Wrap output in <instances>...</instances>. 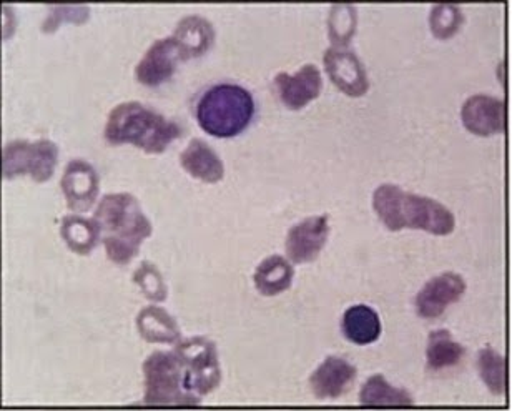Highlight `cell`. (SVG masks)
I'll return each mask as SVG.
<instances>
[{
    "instance_id": "10",
    "label": "cell",
    "mask_w": 512,
    "mask_h": 411,
    "mask_svg": "<svg viewBox=\"0 0 512 411\" xmlns=\"http://www.w3.org/2000/svg\"><path fill=\"white\" fill-rule=\"evenodd\" d=\"M330 235L328 215L305 218L286 235V255L296 265L313 262L325 248Z\"/></svg>"
},
{
    "instance_id": "18",
    "label": "cell",
    "mask_w": 512,
    "mask_h": 411,
    "mask_svg": "<svg viewBox=\"0 0 512 411\" xmlns=\"http://www.w3.org/2000/svg\"><path fill=\"white\" fill-rule=\"evenodd\" d=\"M341 330L346 340L360 347L371 345L381 337V322L378 313L366 305L348 308L343 315Z\"/></svg>"
},
{
    "instance_id": "20",
    "label": "cell",
    "mask_w": 512,
    "mask_h": 411,
    "mask_svg": "<svg viewBox=\"0 0 512 411\" xmlns=\"http://www.w3.org/2000/svg\"><path fill=\"white\" fill-rule=\"evenodd\" d=\"M293 277L291 263L280 255H271L256 268L255 287L265 297H276L291 287Z\"/></svg>"
},
{
    "instance_id": "17",
    "label": "cell",
    "mask_w": 512,
    "mask_h": 411,
    "mask_svg": "<svg viewBox=\"0 0 512 411\" xmlns=\"http://www.w3.org/2000/svg\"><path fill=\"white\" fill-rule=\"evenodd\" d=\"M180 164L188 174L205 184H217L225 177V167L217 152L202 139H193L180 155Z\"/></svg>"
},
{
    "instance_id": "19",
    "label": "cell",
    "mask_w": 512,
    "mask_h": 411,
    "mask_svg": "<svg viewBox=\"0 0 512 411\" xmlns=\"http://www.w3.org/2000/svg\"><path fill=\"white\" fill-rule=\"evenodd\" d=\"M466 357V348L451 337L448 330H436L428 338L426 365L429 372L441 373L458 368Z\"/></svg>"
},
{
    "instance_id": "13",
    "label": "cell",
    "mask_w": 512,
    "mask_h": 411,
    "mask_svg": "<svg viewBox=\"0 0 512 411\" xmlns=\"http://www.w3.org/2000/svg\"><path fill=\"white\" fill-rule=\"evenodd\" d=\"M180 60H183L182 54L173 37L157 40L138 62L135 75L140 84L158 87L172 79Z\"/></svg>"
},
{
    "instance_id": "24",
    "label": "cell",
    "mask_w": 512,
    "mask_h": 411,
    "mask_svg": "<svg viewBox=\"0 0 512 411\" xmlns=\"http://www.w3.org/2000/svg\"><path fill=\"white\" fill-rule=\"evenodd\" d=\"M479 377L484 385L489 388V392L496 397H504L508 390V368H506V358L501 353L496 352L491 347H486L478 353L476 360Z\"/></svg>"
},
{
    "instance_id": "6",
    "label": "cell",
    "mask_w": 512,
    "mask_h": 411,
    "mask_svg": "<svg viewBox=\"0 0 512 411\" xmlns=\"http://www.w3.org/2000/svg\"><path fill=\"white\" fill-rule=\"evenodd\" d=\"M175 355L182 365L183 382L193 397H205L222 382L217 347L202 337L190 338L175 345Z\"/></svg>"
},
{
    "instance_id": "11",
    "label": "cell",
    "mask_w": 512,
    "mask_h": 411,
    "mask_svg": "<svg viewBox=\"0 0 512 411\" xmlns=\"http://www.w3.org/2000/svg\"><path fill=\"white\" fill-rule=\"evenodd\" d=\"M466 130L479 137L506 132V104L493 95L478 94L469 97L461 109Z\"/></svg>"
},
{
    "instance_id": "25",
    "label": "cell",
    "mask_w": 512,
    "mask_h": 411,
    "mask_svg": "<svg viewBox=\"0 0 512 411\" xmlns=\"http://www.w3.org/2000/svg\"><path fill=\"white\" fill-rule=\"evenodd\" d=\"M358 25V10L353 4H335L331 7L328 30L330 39L335 47L348 44L356 32Z\"/></svg>"
},
{
    "instance_id": "16",
    "label": "cell",
    "mask_w": 512,
    "mask_h": 411,
    "mask_svg": "<svg viewBox=\"0 0 512 411\" xmlns=\"http://www.w3.org/2000/svg\"><path fill=\"white\" fill-rule=\"evenodd\" d=\"M172 37L183 60L195 59L210 50L215 40V29L212 22L202 15H188L178 22Z\"/></svg>"
},
{
    "instance_id": "22",
    "label": "cell",
    "mask_w": 512,
    "mask_h": 411,
    "mask_svg": "<svg viewBox=\"0 0 512 411\" xmlns=\"http://www.w3.org/2000/svg\"><path fill=\"white\" fill-rule=\"evenodd\" d=\"M360 403L363 407H414L411 393L389 385L383 375H375L363 385Z\"/></svg>"
},
{
    "instance_id": "23",
    "label": "cell",
    "mask_w": 512,
    "mask_h": 411,
    "mask_svg": "<svg viewBox=\"0 0 512 411\" xmlns=\"http://www.w3.org/2000/svg\"><path fill=\"white\" fill-rule=\"evenodd\" d=\"M62 238L72 252L89 255L102 237L94 218L90 220L80 215H67L62 220Z\"/></svg>"
},
{
    "instance_id": "15",
    "label": "cell",
    "mask_w": 512,
    "mask_h": 411,
    "mask_svg": "<svg viewBox=\"0 0 512 411\" xmlns=\"http://www.w3.org/2000/svg\"><path fill=\"white\" fill-rule=\"evenodd\" d=\"M356 377L358 370L350 362L343 358L328 357L311 375L310 387L316 398L336 400L350 392Z\"/></svg>"
},
{
    "instance_id": "7",
    "label": "cell",
    "mask_w": 512,
    "mask_h": 411,
    "mask_svg": "<svg viewBox=\"0 0 512 411\" xmlns=\"http://www.w3.org/2000/svg\"><path fill=\"white\" fill-rule=\"evenodd\" d=\"M59 160V149L50 140L10 142L4 149V177L14 179L17 175H30L35 182H47L54 175Z\"/></svg>"
},
{
    "instance_id": "12",
    "label": "cell",
    "mask_w": 512,
    "mask_h": 411,
    "mask_svg": "<svg viewBox=\"0 0 512 411\" xmlns=\"http://www.w3.org/2000/svg\"><path fill=\"white\" fill-rule=\"evenodd\" d=\"M275 89L283 105L291 110H300L320 97L323 77L315 64H306L295 75L286 72L276 75Z\"/></svg>"
},
{
    "instance_id": "21",
    "label": "cell",
    "mask_w": 512,
    "mask_h": 411,
    "mask_svg": "<svg viewBox=\"0 0 512 411\" xmlns=\"http://www.w3.org/2000/svg\"><path fill=\"white\" fill-rule=\"evenodd\" d=\"M137 328L145 342L168 343L180 342V328L172 315L160 307H147L137 318Z\"/></svg>"
},
{
    "instance_id": "27",
    "label": "cell",
    "mask_w": 512,
    "mask_h": 411,
    "mask_svg": "<svg viewBox=\"0 0 512 411\" xmlns=\"http://www.w3.org/2000/svg\"><path fill=\"white\" fill-rule=\"evenodd\" d=\"M133 282L137 283L145 297L153 302H163L167 298V285L163 282L162 273L153 263L143 262L133 273Z\"/></svg>"
},
{
    "instance_id": "2",
    "label": "cell",
    "mask_w": 512,
    "mask_h": 411,
    "mask_svg": "<svg viewBox=\"0 0 512 411\" xmlns=\"http://www.w3.org/2000/svg\"><path fill=\"white\" fill-rule=\"evenodd\" d=\"M107 257L117 265H128L142 243L152 235V223L137 199L130 194L105 195L95 212Z\"/></svg>"
},
{
    "instance_id": "5",
    "label": "cell",
    "mask_w": 512,
    "mask_h": 411,
    "mask_svg": "<svg viewBox=\"0 0 512 411\" xmlns=\"http://www.w3.org/2000/svg\"><path fill=\"white\" fill-rule=\"evenodd\" d=\"M145 405L150 407H198L200 400L187 392L182 365L175 352H155L143 363Z\"/></svg>"
},
{
    "instance_id": "4",
    "label": "cell",
    "mask_w": 512,
    "mask_h": 411,
    "mask_svg": "<svg viewBox=\"0 0 512 411\" xmlns=\"http://www.w3.org/2000/svg\"><path fill=\"white\" fill-rule=\"evenodd\" d=\"M255 110L250 90L242 85L223 82L203 92L195 115L203 132L217 139H233L250 127Z\"/></svg>"
},
{
    "instance_id": "1",
    "label": "cell",
    "mask_w": 512,
    "mask_h": 411,
    "mask_svg": "<svg viewBox=\"0 0 512 411\" xmlns=\"http://www.w3.org/2000/svg\"><path fill=\"white\" fill-rule=\"evenodd\" d=\"M373 208L384 227L391 232L418 228L438 237H448L456 230L453 212L438 200L409 194L398 185L384 184L373 195Z\"/></svg>"
},
{
    "instance_id": "9",
    "label": "cell",
    "mask_w": 512,
    "mask_h": 411,
    "mask_svg": "<svg viewBox=\"0 0 512 411\" xmlns=\"http://www.w3.org/2000/svg\"><path fill=\"white\" fill-rule=\"evenodd\" d=\"M325 69L331 82L350 97H361L370 90V79L366 74L365 65L353 50L345 47H330L326 50Z\"/></svg>"
},
{
    "instance_id": "3",
    "label": "cell",
    "mask_w": 512,
    "mask_h": 411,
    "mask_svg": "<svg viewBox=\"0 0 512 411\" xmlns=\"http://www.w3.org/2000/svg\"><path fill=\"white\" fill-rule=\"evenodd\" d=\"M182 134V125L140 102L117 105L105 125L110 145L132 144L147 154H162Z\"/></svg>"
},
{
    "instance_id": "26",
    "label": "cell",
    "mask_w": 512,
    "mask_h": 411,
    "mask_svg": "<svg viewBox=\"0 0 512 411\" xmlns=\"http://www.w3.org/2000/svg\"><path fill=\"white\" fill-rule=\"evenodd\" d=\"M463 24V9L456 4H436L429 14V27L436 39H451L458 34Z\"/></svg>"
},
{
    "instance_id": "28",
    "label": "cell",
    "mask_w": 512,
    "mask_h": 411,
    "mask_svg": "<svg viewBox=\"0 0 512 411\" xmlns=\"http://www.w3.org/2000/svg\"><path fill=\"white\" fill-rule=\"evenodd\" d=\"M50 14L42 24V32H54L64 20L82 24L89 19V5H50Z\"/></svg>"
},
{
    "instance_id": "14",
    "label": "cell",
    "mask_w": 512,
    "mask_h": 411,
    "mask_svg": "<svg viewBox=\"0 0 512 411\" xmlns=\"http://www.w3.org/2000/svg\"><path fill=\"white\" fill-rule=\"evenodd\" d=\"M62 190L70 210L87 212L99 195V175L89 162L72 160L65 167Z\"/></svg>"
},
{
    "instance_id": "8",
    "label": "cell",
    "mask_w": 512,
    "mask_h": 411,
    "mask_svg": "<svg viewBox=\"0 0 512 411\" xmlns=\"http://www.w3.org/2000/svg\"><path fill=\"white\" fill-rule=\"evenodd\" d=\"M468 290L459 273L446 272L431 278L416 297V312L424 320H438L448 308L458 303Z\"/></svg>"
}]
</instances>
